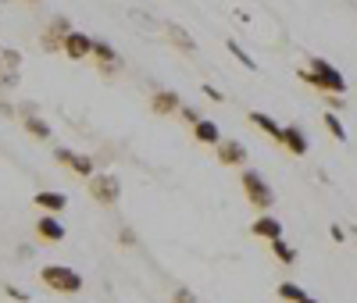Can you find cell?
<instances>
[{"instance_id": "cell-1", "label": "cell", "mask_w": 357, "mask_h": 303, "mask_svg": "<svg viewBox=\"0 0 357 303\" xmlns=\"http://www.w3.org/2000/svg\"><path fill=\"white\" fill-rule=\"evenodd\" d=\"M40 282L54 293H79L82 289V275L72 271V267H65V264H47L40 271Z\"/></svg>"}, {"instance_id": "cell-2", "label": "cell", "mask_w": 357, "mask_h": 303, "mask_svg": "<svg viewBox=\"0 0 357 303\" xmlns=\"http://www.w3.org/2000/svg\"><path fill=\"white\" fill-rule=\"evenodd\" d=\"M86 186H89V196L97 203H118L122 200V178L114 171H93L86 178Z\"/></svg>"}, {"instance_id": "cell-3", "label": "cell", "mask_w": 357, "mask_h": 303, "mask_svg": "<svg viewBox=\"0 0 357 303\" xmlns=\"http://www.w3.org/2000/svg\"><path fill=\"white\" fill-rule=\"evenodd\" d=\"M311 72H314V79H318V86H321L325 97H343V93H347V79H343L325 57H311Z\"/></svg>"}, {"instance_id": "cell-4", "label": "cell", "mask_w": 357, "mask_h": 303, "mask_svg": "<svg viewBox=\"0 0 357 303\" xmlns=\"http://www.w3.org/2000/svg\"><path fill=\"white\" fill-rule=\"evenodd\" d=\"M243 193H247V200H250L257 210H272V203H275V193H272V186L264 182L261 171H243Z\"/></svg>"}, {"instance_id": "cell-5", "label": "cell", "mask_w": 357, "mask_h": 303, "mask_svg": "<svg viewBox=\"0 0 357 303\" xmlns=\"http://www.w3.org/2000/svg\"><path fill=\"white\" fill-rule=\"evenodd\" d=\"M54 157H57V164H65V168H72L79 178H89L97 171V164H93V157H86V154H75V150H68V146H57L54 150Z\"/></svg>"}, {"instance_id": "cell-6", "label": "cell", "mask_w": 357, "mask_h": 303, "mask_svg": "<svg viewBox=\"0 0 357 303\" xmlns=\"http://www.w3.org/2000/svg\"><path fill=\"white\" fill-rule=\"evenodd\" d=\"M89 57L100 65L104 75H118V72H122V54H118L107 40H93V54H89Z\"/></svg>"}, {"instance_id": "cell-7", "label": "cell", "mask_w": 357, "mask_h": 303, "mask_svg": "<svg viewBox=\"0 0 357 303\" xmlns=\"http://www.w3.org/2000/svg\"><path fill=\"white\" fill-rule=\"evenodd\" d=\"M68 33H72V22H68L65 15H54V18H50V29H47L43 40H40V43H43V50H47V54H57Z\"/></svg>"}, {"instance_id": "cell-8", "label": "cell", "mask_w": 357, "mask_h": 303, "mask_svg": "<svg viewBox=\"0 0 357 303\" xmlns=\"http://www.w3.org/2000/svg\"><path fill=\"white\" fill-rule=\"evenodd\" d=\"M215 154H218V161H222L225 168H243V161H247V146H243L240 139H222V143L215 146Z\"/></svg>"}, {"instance_id": "cell-9", "label": "cell", "mask_w": 357, "mask_h": 303, "mask_svg": "<svg viewBox=\"0 0 357 303\" xmlns=\"http://www.w3.org/2000/svg\"><path fill=\"white\" fill-rule=\"evenodd\" d=\"M61 50H65L72 61H86L89 54H93V40H89L86 33H79V29H72V33L65 36V43H61Z\"/></svg>"}, {"instance_id": "cell-10", "label": "cell", "mask_w": 357, "mask_h": 303, "mask_svg": "<svg viewBox=\"0 0 357 303\" xmlns=\"http://www.w3.org/2000/svg\"><path fill=\"white\" fill-rule=\"evenodd\" d=\"M33 203L43 210V215H61V210L68 207V196L57 193V189H40V193L33 196Z\"/></svg>"}, {"instance_id": "cell-11", "label": "cell", "mask_w": 357, "mask_h": 303, "mask_svg": "<svg viewBox=\"0 0 357 303\" xmlns=\"http://www.w3.org/2000/svg\"><path fill=\"white\" fill-rule=\"evenodd\" d=\"M36 235L43 239V242H65V225L57 222V215H43L40 222H36Z\"/></svg>"}, {"instance_id": "cell-12", "label": "cell", "mask_w": 357, "mask_h": 303, "mask_svg": "<svg viewBox=\"0 0 357 303\" xmlns=\"http://www.w3.org/2000/svg\"><path fill=\"white\" fill-rule=\"evenodd\" d=\"M279 143H282V146L289 150L293 157H304V154H307V146H311V143H307V136L301 132V125H286V129H282V139H279Z\"/></svg>"}, {"instance_id": "cell-13", "label": "cell", "mask_w": 357, "mask_h": 303, "mask_svg": "<svg viewBox=\"0 0 357 303\" xmlns=\"http://www.w3.org/2000/svg\"><path fill=\"white\" fill-rule=\"evenodd\" d=\"M151 107H154V114H178L183 97H178L175 89H158V93L151 97Z\"/></svg>"}, {"instance_id": "cell-14", "label": "cell", "mask_w": 357, "mask_h": 303, "mask_svg": "<svg viewBox=\"0 0 357 303\" xmlns=\"http://www.w3.org/2000/svg\"><path fill=\"white\" fill-rule=\"evenodd\" d=\"M250 232H254L257 239L275 242V239H282V222H279V218H272V215H261V218L250 225Z\"/></svg>"}, {"instance_id": "cell-15", "label": "cell", "mask_w": 357, "mask_h": 303, "mask_svg": "<svg viewBox=\"0 0 357 303\" xmlns=\"http://www.w3.org/2000/svg\"><path fill=\"white\" fill-rule=\"evenodd\" d=\"M193 139H197V143H207V146H218V143H222V129L215 125V121L200 118L197 125H193Z\"/></svg>"}, {"instance_id": "cell-16", "label": "cell", "mask_w": 357, "mask_h": 303, "mask_svg": "<svg viewBox=\"0 0 357 303\" xmlns=\"http://www.w3.org/2000/svg\"><path fill=\"white\" fill-rule=\"evenodd\" d=\"M250 121H254V125H257L261 132H268V136H272L275 143L282 139V125H279V121H275L272 114H264V111H250Z\"/></svg>"}, {"instance_id": "cell-17", "label": "cell", "mask_w": 357, "mask_h": 303, "mask_svg": "<svg viewBox=\"0 0 357 303\" xmlns=\"http://www.w3.org/2000/svg\"><path fill=\"white\" fill-rule=\"evenodd\" d=\"M165 33L172 36V43H175V47H183V50H190V54L197 50V40L186 33V29H178V25H165Z\"/></svg>"}, {"instance_id": "cell-18", "label": "cell", "mask_w": 357, "mask_h": 303, "mask_svg": "<svg viewBox=\"0 0 357 303\" xmlns=\"http://www.w3.org/2000/svg\"><path fill=\"white\" fill-rule=\"evenodd\" d=\"M25 132L36 136V139H50V125L43 118H36V114H25Z\"/></svg>"}, {"instance_id": "cell-19", "label": "cell", "mask_w": 357, "mask_h": 303, "mask_svg": "<svg viewBox=\"0 0 357 303\" xmlns=\"http://www.w3.org/2000/svg\"><path fill=\"white\" fill-rule=\"evenodd\" d=\"M225 47H229V54H232L236 61H240V65H243V68H250V72H257V61H254V57H250V54H247V50H243L240 43H236V40H229Z\"/></svg>"}, {"instance_id": "cell-20", "label": "cell", "mask_w": 357, "mask_h": 303, "mask_svg": "<svg viewBox=\"0 0 357 303\" xmlns=\"http://www.w3.org/2000/svg\"><path fill=\"white\" fill-rule=\"evenodd\" d=\"M272 254H275L279 264H293V261H296V250L289 247L286 239H275V242H272Z\"/></svg>"}, {"instance_id": "cell-21", "label": "cell", "mask_w": 357, "mask_h": 303, "mask_svg": "<svg viewBox=\"0 0 357 303\" xmlns=\"http://www.w3.org/2000/svg\"><path fill=\"white\" fill-rule=\"evenodd\" d=\"M307 293H304V286H296V282H282L279 286V300H286V303H301Z\"/></svg>"}, {"instance_id": "cell-22", "label": "cell", "mask_w": 357, "mask_h": 303, "mask_svg": "<svg viewBox=\"0 0 357 303\" xmlns=\"http://www.w3.org/2000/svg\"><path fill=\"white\" fill-rule=\"evenodd\" d=\"M0 68H8V72H18V68H22V50H15V47L0 50Z\"/></svg>"}, {"instance_id": "cell-23", "label": "cell", "mask_w": 357, "mask_h": 303, "mask_svg": "<svg viewBox=\"0 0 357 303\" xmlns=\"http://www.w3.org/2000/svg\"><path fill=\"white\" fill-rule=\"evenodd\" d=\"M321 121H325V129H329V132H333V136H336L340 143L347 139V129H343V121H340V114H333V111H325V114H321Z\"/></svg>"}, {"instance_id": "cell-24", "label": "cell", "mask_w": 357, "mask_h": 303, "mask_svg": "<svg viewBox=\"0 0 357 303\" xmlns=\"http://www.w3.org/2000/svg\"><path fill=\"white\" fill-rule=\"evenodd\" d=\"M172 303H197V296H193L186 286H178V289L172 293Z\"/></svg>"}, {"instance_id": "cell-25", "label": "cell", "mask_w": 357, "mask_h": 303, "mask_svg": "<svg viewBox=\"0 0 357 303\" xmlns=\"http://www.w3.org/2000/svg\"><path fill=\"white\" fill-rule=\"evenodd\" d=\"M4 296L8 300H18V303H29V293L25 289H15V286H4Z\"/></svg>"}, {"instance_id": "cell-26", "label": "cell", "mask_w": 357, "mask_h": 303, "mask_svg": "<svg viewBox=\"0 0 357 303\" xmlns=\"http://www.w3.org/2000/svg\"><path fill=\"white\" fill-rule=\"evenodd\" d=\"M178 118H183V121H190V125H197V121H200V114H197L193 107H178Z\"/></svg>"}, {"instance_id": "cell-27", "label": "cell", "mask_w": 357, "mask_h": 303, "mask_svg": "<svg viewBox=\"0 0 357 303\" xmlns=\"http://www.w3.org/2000/svg\"><path fill=\"white\" fill-rule=\"evenodd\" d=\"M204 97H207V100H215V104L225 100V93H222V89H215V86H204Z\"/></svg>"}, {"instance_id": "cell-28", "label": "cell", "mask_w": 357, "mask_h": 303, "mask_svg": "<svg viewBox=\"0 0 357 303\" xmlns=\"http://www.w3.org/2000/svg\"><path fill=\"white\" fill-rule=\"evenodd\" d=\"M0 86H4V89L18 86V72H0Z\"/></svg>"}, {"instance_id": "cell-29", "label": "cell", "mask_w": 357, "mask_h": 303, "mask_svg": "<svg viewBox=\"0 0 357 303\" xmlns=\"http://www.w3.org/2000/svg\"><path fill=\"white\" fill-rule=\"evenodd\" d=\"M301 303H318V300H311V296H304V300H301Z\"/></svg>"}, {"instance_id": "cell-30", "label": "cell", "mask_w": 357, "mask_h": 303, "mask_svg": "<svg viewBox=\"0 0 357 303\" xmlns=\"http://www.w3.org/2000/svg\"><path fill=\"white\" fill-rule=\"evenodd\" d=\"M29 4H40V0H29Z\"/></svg>"}, {"instance_id": "cell-31", "label": "cell", "mask_w": 357, "mask_h": 303, "mask_svg": "<svg viewBox=\"0 0 357 303\" xmlns=\"http://www.w3.org/2000/svg\"><path fill=\"white\" fill-rule=\"evenodd\" d=\"M0 72H4V68H0Z\"/></svg>"}]
</instances>
